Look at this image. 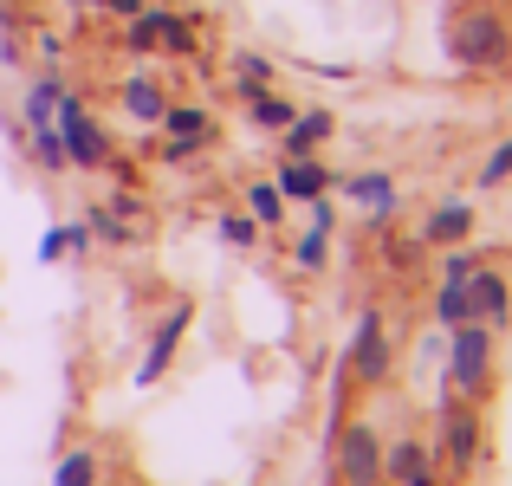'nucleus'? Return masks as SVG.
<instances>
[{"instance_id": "nucleus-11", "label": "nucleus", "mask_w": 512, "mask_h": 486, "mask_svg": "<svg viewBox=\"0 0 512 486\" xmlns=\"http://www.w3.org/2000/svg\"><path fill=\"white\" fill-rule=\"evenodd\" d=\"M467 227H474V208H467V201H441V208L428 214L422 240L428 247H454V240H467Z\"/></svg>"}, {"instance_id": "nucleus-24", "label": "nucleus", "mask_w": 512, "mask_h": 486, "mask_svg": "<svg viewBox=\"0 0 512 486\" xmlns=\"http://www.w3.org/2000/svg\"><path fill=\"white\" fill-rule=\"evenodd\" d=\"M221 240L227 247H253V240H260V221H253V214H221Z\"/></svg>"}, {"instance_id": "nucleus-12", "label": "nucleus", "mask_w": 512, "mask_h": 486, "mask_svg": "<svg viewBox=\"0 0 512 486\" xmlns=\"http://www.w3.org/2000/svg\"><path fill=\"white\" fill-rule=\"evenodd\" d=\"M163 130H169V143H188V150H201V143H208V111H201V104H169L163 111Z\"/></svg>"}, {"instance_id": "nucleus-30", "label": "nucleus", "mask_w": 512, "mask_h": 486, "mask_svg": "<svg viewBox=\"0 0 512 486\" xmlns=\"http://www.w3.org/2000/svg\"><path fill=\"white\" fill-rule=\"evenodd\" d=\"M104 7H111V13H124V20H137V13H143V0H104Z\"/></svg>"}, {"instance_id": "nucleus-7", "label": "nucleus", "mask_w": 512, "mask_h": 486, "mask_svg": "<svg viewBox=\"0 0 512 486\" xmlns=\"http://www.w3.org/2000/svg\"><path fill=\"white\" fill-rule=\"evenodd\" d=\"M350 370H357L363 383H383V376H389V331H383V312H363V318H357Z\"/></svg>"}, {"instance_id": "nucleus-17", "label": "nucleus", "mask_w": 512, "mask_h": 486, "mask_svg": "<svg viewBox=\"0 0 512 486\" xmlns=\"http://www.w3.org/2000/svg\"><path fill=\"white\" fill-rule=\"evenodd\" d=\"M350 201H363V208H376V214H389L396 208V182H389V175H350Z\"/></svg>"}, {"instance_id": "nucleus-28", "label": "nucleus", "mask_w": 512, "mask_h": 486, "mask_svg": "<svg viewBox=\"0 0 512 486\" xmlns=\"http://www.w3.org/2000/svg\"><path fill=\"white\" fill-rule=\"evenodd\" d=\"M441 279H448V286H467V279H474V253H461V247H454L448 260H441Z\"/></svg>"}, {"instance_id": "nucleus-10", "label": "nucleus", "mask_w": 512, "mask_h": 486, "mask_svg": "<svg viewBox=\"0 0 512 486\" xmlns=\"http://www.w3.org/2000/svg\"><path fill=\"white\" fill-rule=\"evenodd\" d=\"M506 279L500 273H480V266H474V279H467V312H474L480 324H500L506 318Z\"/></svg>"}, {"instance_id": "nucleus-16", "label": "nucleus", "mask_w": 512, "mask_h": 486, "mask_svg": "<svg viewBox=\"0 0 512 486\" xmlns=\"http://www.w3.org/2000/svg\"><path fill=\"white\" fill-rule=\"evenodd\" d=\"M59 91H65L59 78H33V91H26V104H20L33 130H46V124H52V111H59Z\"/></svg>"}, {"instance_id": "nucleus-6", "label": "nucleus", "mask_w": 512, "mask_h": 486, "mask_svg": "<svg viewBox=\"0 0 512 486\" xmlns=\"http://www.w3.org/2000/svg\"><path fill=\"white\" fill-rule=\"evenodd\" d=\"M338 467H344V480L350 486H376L383 480V448H376V435L363 422H350L344 428V441H338Z\"/></svg>"}, {"instance_id": "nucleus-23", "label": "nucleus", "mask_w": 512, "mask_h": 486, "mask_svg": "<svg viewBox=\"0 0 512 486\" xmlns=\"http://www.w3.org/2000/svg\"><path fill=\"white\" fill-rule=\"evenodd\" d=\"M156 26H163V13H156V7H143L137 20H130L124 46H130V52H156Z\"/></svg>"}, {"instance_id": "nucleus-25", "label": "nucleus", "mask_w": 512, "mask_h": 486, "mask_svg": "<svg viewBox=\"0 0 512 486\" xmlns=\"http://www.w3.org/2000/svg\"><path fill=\"white\" fill-rule=\"evenodd\" d=\"M33 156H39V169H65V143H59V130H33Z\"/></svg>"}, {"instance_id": "nucleus-29", "label": "nucleus", "mask_w": 512, "mask_h": 486, "mask_svg": "<svg viewBox=\"0 0 512 486\" xmlns=\"http://www.w3.org/2000/svg\"><path fill=\"white\" fill-rule=\"evenodd\" d=\"M266 78H273V65L260 52H240V85H266Z\"/></svg>"}, {"instance_id": "nucleus-18", "label": "nucleus", "mask_w": 512, "mask_h": 486, "mask_svg": "<svg viewBox=\"0 0 512 486\" xmlns=\"http://www.w3.org/2000/svg\"><path fill=\"white\" fill-rule=\"evenodd\" d=\"M52 486H98V454H91V448H72L59 461V474H52Z\"/></svg>"}, {"instance_id": "nucleus-9", "label": "nucleus", "mask_w": 512, "mask_h": 486, "mask_svg": "<svg viewBox=\"0 0 512 486\" xmlns=\"http://www.w3.org/2000/svg\"><path fill=\"white\" fill-rule=\"evenodd\" d=\"M279 195H286V201H318V195H325V188H331V175L325 169H318V162L312 156H292L286 162V169H279Z\"/></svg>"}, {"instance_id": "nucleus-14", "label": "nucleus", "mask_w": 512, "mask_h": 486, "mask_svg": "<svg viewBox=\"0 0 512 486\" xmlns=\"http://www.w3.org/2000/svg\"><path fill=\"white\" fill-rule=\"evenodd\" d=\"M331 130H338V124H331V111H305V117H292V124H286V150L292 156H312Z\"/></svg>"}, {"instance_id": "nucleus-22", "label": "nucleus", "mask_w": 512, "mask_h": 486, "mask_svg": "<svg viewBox=\"0 0 512 486\" xmlns=\"http://www.w3.org/2000/svg\"><path fill=\"white\" fill-rule=\"evenodd\" d=\"M435 318L448 324V331H454V324H467V318H474V312H467V286H448V279H441V299H435Z\"/></svg>"}, {"instance_id": "nucleus-19", "label": "nucleus", "mask_w": 512, "mask_h": 486, "mask_svg": "<svg viewBox=\"0 0 512 486\" xmlns=\"http://www.w3.org/2000/svg\"><path fill=\"white\" fill-rule=\"evenodd\" d=\"M247 208H253V221H260V227L286 221V195H279L273 182H253V188H247Z\"/></svg>"}, {"instance_id": "nucleus-4", "label": "nucleus", "mask_w": 512, "mask_h": 486, "mask_svg": "<svg viewBox=\"0 0 512 486\" xmlns=\"http://www.w3.org/2000/svg\"><path fill=\"white\" fill-rule=\"evenodd\" d=\"M441 467H454V474H467V467L480 461V422L467 402H448V415H441V448H435Z\"/></svg>"}, {"instance_id": "nucleus-27", "label": "nucleus", "mask_w": 512, "mask_h": 486, "mask_svg": "<svg viewBox=\"0 0 512 486\" xmlns=\"http://www.w3.org/2000/svg\"><path fill=\"white\" fill-rule=\"evenodd\" d=\"M506 175H512V137L500 143V150H493L487 156V169H480V188H500L506 182Z\"/></svg>"}, {"instance_id": "nucleus-8", "label": "nucleus", "mask_w": 512, "mask_h": 486, "mask_svg": "<svg viewBox=\"0 0 512 486\" xmlns=\"http://www.w3.org/2000/svg\"><path fill=\"white\" fill-rule=\"evenodd\" d=\"M383 474L402 480V486H435V454H428L422 441H396V448L383 454Z\"/></svg>"}, {"instance_id": "nucleus-5", "label": "nucleus", "mask_w": 512, "mask_h": 486, "mask_svg": "<svg viewBox=\"0 0 512 486\" xmlns=\"http://www.w3.org/2000/svg\"><path fill=\"white\" fill-rule=\"evenodd\" d=\"M188 318H195V305H169V318L156 324V337H150V357L137 363V383H143V389H150V383H163V376H169L175 350H182V331H188Z\"/></svg>"}, {"instance_id": "nucleus-1", "label": "nucleus", "mask_w": 512, "mask_h": 486, "mask_svg": "<svg viewBox=\"0 0 512 486\" xmlns=\"http://www.w3.org/2000/svg\"><path fill=\"white\" fill-rule=\"evenodd\" d=\"M448 52L467 72H493V65L512 59V33H506L500 13H461V20L448 26Z\"/></svg>"}, {"instance_id": "nucleus-13", "label": "nucleus", "mask_w": 512, "mask_h": 486, "mask_svg": "<svg viewBox=\"0 0 512 486\" xmlns=\"http://www.w3.org/2000/svg\"><path fill=\"white\" fill-rule=\"evenodd\" d=\"M117 98H124V111L137 117V124H163V111H169V98H163V85H156V78H130Z\"/></svg>"}, {"instance_id": "nucleus-31", "label": "nucleus", "mask_w": 512, "mask_h": 486, "mask_svg": "<svg viewBox=\"0 0 512 486\" xmlns=\"http://www.w3.org/2000/svg\"><path fill=\"white\" fill-rule=\"evenodd\" d=\"M72 7H104V0H72Z\"/></svg>"}, {"instance_id": "nucleus-26", "label": "nucleus", "mask_w": 512, "mask_h": 486, "mask_svg": "<svg viewBox=\"0 0 512 486\" xmlns=\"http://www.w3.org/2000/svg\"><path fill=\"white\" fill-rule=\"evenodd\" d=\"M325 247H331L325 227H312V234L299 240V266H305V273H318V266H325Z\"/></svg>"}, {"instance_id": "nucleus-20", "label": "nucleus", "mask_w": 512, "mask_h": 486, "mask_svg": "<svg viewBox=\"0 0 512 486\" xmlns=\"http://www.w3.org/2000/svg\"><path fill=\"white\" fill-rule=\"evenodd\" d=\"M156 46L175 52V59H195V26L175 20V13H163V26H156Z\"/></svg>"}, {"instance_id": "nucleus-2", "label": "nucleus", "mask_w": 512, "mask_h": 486, "mask_svg": "<svg viewBox=\"0 0 512 486\" xmlns=\"http://www.w3.org/2000/svg\"><path fill=\"white\" fill-rule=\"evenodd\" d=\"M52 130H59V143H65V162H78V169H98V162H111V143H104V130L85 117V104H78L72 91H59Z\"/></svg>"}, {"instance_id": "nucleus-3", "label": "nucleus", "mask_w": 512, "mask_h": 486, "mask_svg": "<svg viewBox=\"0 0 512 486\" xmlns=\"http://www.w3.org/2000/svg\"><path fill=\"white\" fill-rule=\"evenodd\" d=\"M487 357H493V337L480 318L454 324V363H448V383L461 389V396H480L487 389Z\"/></svg>"}, {"instance_id": "nucleus-21", "label": "nucleus", "mask_w": 512, "mask_h": 486, "mask_svg": "<svg viewBox=\"0 0 512 486\" xmlns=\"http://www.w3.org/2000/svg\"><path fill=\"white\" fill-rule=\"evenodd\" d=\"M91 247V227H52L46 240H39V260H65V253Z\"/></svg>"}, {"instance_id": "nucleus-15", "label": "nucleus", "mask_w": 512, "mask_h": 486, "mask_svg": "<svg viewBox=\"0 0 512 486\" xmlns=\"http://www.w3.org/2000/svg\"><path fill=\"white\" fill-rule=\"evenodd\" d=\"M247 91V104H253V124H266V130H286L292 117H299V104H286V98H273L266 85H240Z\"/></svg>"}]
</instances>
